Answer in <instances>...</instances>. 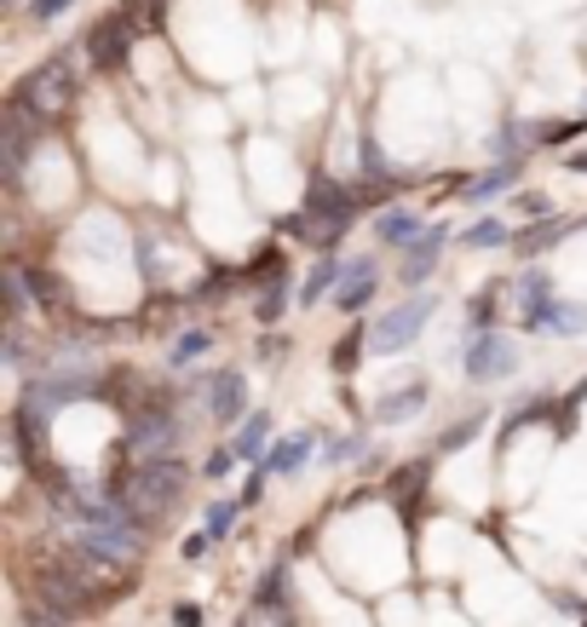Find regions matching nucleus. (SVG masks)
<instances>
[{
    "instance_id": "obj_1",
    "label": "nucleus",
    "mask_w": 587,
    "mask_h": 627,
    "mask_svg": "<svg viewBox=\"0 0 587 627\" xmlns=\"http://www.w3.org/2000/svg\"><path fill=\"white\" fill-rule=\"evenodd\" d=\"M185 478H191L185 460H133V467L121 472V483H115V501L133 518L145 513V524H156L179 495H185Z\"/></svg>"
},
{
    "instance_id": "obj_2",
    "label": "nucleus",
    "mask_w": 587,
    "mask_h": 627,
    "mask_svg": "<svg viewBox=\"0 0 587 627\" xmlns=\"http://www.w3.org/2000/svg\"><path fill=\"white\" fill-rule=\"evenodd\" d=\"M70 93H75V75H70V58L58 52V58H47L40 70H29L24 81H17L12 110H24V115H35L40 127H47V115H52L58 104H70Z\"/></svg>"
},
{
    "instance_id": "obj_3",
    "label": "nucleus",
    "mask_w": 587,
    "mask_h": 627,
    "mask_svg": "<svg viewBox=\"0 0 587 627\" xmlns=\"http://www.w3.org/2000/svg\"><path fill=\"white\" fill-rule=\"evenodd\" d=\"M432 311H438V294H415V299H403V306H392L387 317H375L369 322V352L375 357H392L403 346H415L420 329L432 322Z\"/></svg>"
},
{
    "instance_id": "obj_4",
    "label": "nucleus",
    "mask_w": 587,
    "mask_h": 627,
    "mask_svg": "<svg viewBox=\"0 0 587 627\" xmlns=\"http://www.w3.org/2000/svg\"><path fill=\"white\" fill-rule=\"evenodd\" d=\"M518 369V340L484 329L467 340V352H461V374L473 380V386H496V380H507Z\"/></svg>"
},
{
    "instance_id": "obj_5",
    "label": "nucleus",
    "mask_w": 587,
    "mask_h": 627,
    "mask_svg": "<svg viewBox=\"0 0 587 627\" xmlns=\"http://www.w3.org/2000/svg\"><path fill=\"white\" fill-rule=\"evenodd\" d=\"M179 438H185V427H179V415L168 409V403H156V409H138L127 450H133V460H173Z\"/></svg>"
},
{
    "instance_id": "obj_6",
    "label": "nucleus",
    "mask_w": 587,
    "mask_h": 627,
    "mask_svg": "<svg viewBox=\"0 0 587 627\" xmlns=\"http://www.w3.org/2000/svg\"><path fill=\"white\" fill-rule=\"evenodd\" d=\"M133 7L127 12H110L105 17V24H93L87 35H81V40H87V52H93V70H121V58H127V29H133Z\"/></svg>"
},
{
    "instance_id": "obj_7",
    "label": "nucleus",
    "mask_w": 587,
    "mask_h": 627,
    "mask_svg": "<svg viewBox=\"0 0 587 627\" xmlns=\"http://www.w3.org/2000/svg\"><path fill=\"white\" fill-rule=\"evenodd\" d=\"M208 415L219 420V427H231V420L248 415V374H242V369L208 374Z\"/></svg>"
},
{
    "instance_id": "obj_8",
    "label": "nucleus",
    "mask_w": 587,
    "mask_h": 627,
    "mask_svg": "<svg viewBox=\"0 0 587 627\" xmlns=\"http://www.w3.org/2000/svg\"><path fill=\"white\" fill-rule=\"evenodd\" d=\"M443 242H450V231H443V225H427V236H420L415 248H403V271H398V282H403V288H420V282H427V276L438 271Z\"/></svg>"
},
{
    "instance_id": "obj_9",
    "label": "nucleus",
    "mask_w": 587,
    "mask_h": 627,
    "mask_svg": "<svg viewBox=\"0 0 587 627\" xmlns=\"http://www.w3.org/2000/svg\"><path fill=\"white\" fill-rule=\"evenodd\" d=\"M380 266H375V259L369 254H363V259H346V271H340V288H334V306L340 311H363V306H369V299H375V276Z\"/></svg>"
},
{
    "instance_id": "obj_10",
    "label": "nucleus",
    "mask_w": 587,
    "mask_h": 627,
    "mask_svg": "<svg viewBox=\"0 0 587 627\" xmlns=\"http://www.w3.org/2000/svg\"><path fill=\"white\" fill-rule=\"evenodd\" d=\"M311 450H317V438H311V432H289V438H277L271 450H266V472H271V478H294V472L311 460Z\"/></svg>"
},
{
    "instance_id": "obj_11",
    "label": "nucleus",
    "mask_w": 587,
    "mask_h": 627,
    "mask_svg": "<svg viewBox=\"0 0 587 627\" xmlns=\"http://www.w3.org/2000/svg\"><path fill=\"white\" fill-rule=\"evenodd\" d=\"M530 329L536 334H559V340H576V334H587V306H582V299H553V306L541 311Z\"/></svg>"
},
{
    "instance_id": "obj_12",
    "label": "nucleus",
    "mask_w": 587,
    "mask_h": 627,
    "mask_svg": "<svg viewBox=\"0 0 587 627\" xmlns=\"http://www.w3.org/2000/svg\"><path fill=\"white\" fill-rule=\"evenodd\" d=\"M420 409H427V386H398V392H387L375 403V427H403V420H415Z\"/></svg>"
},
{
    "instance_id": "obj_13",
    "label": "nucleus",
    "mask_w": 587,
    "mask_h": 627,
    "mask_svg": "<svg viewBox=\"0 0 587 627\" xmlns=\"http://www.w3.org/2000/svg\"><path fill=\"white\" fill-rule=\"evenodd\" d=\"M375 236L387 242V248H415V242L427 236V219L409 213V208H387V213L375 219Z\"/></svg>"
},
{
    "instance_id": "obj_14",
    "label": "nucleus",
    "mask_w": 587,
    "mask_h": 627,
    "mask_svg": "<svg viewBox=\"0 0 587 627\" xmlns=\"http://www.w3.org/2000/svg\"><path fill=\"white\" fill-rule=\"evenodd\" d=\"M553 299H559V294H553V276H548V271H524V276H518V306H524V329H530V322H536L541 311H548Z\"/></svg>"
},
{
    "instance_id": "obj_15",
    "label": "nucleus",
    "mask_w": 587,
    "mask_h": 627,
    "mask_svg": "<svg viewBox=\"0 0 587 627\" xmlns=\"http://www.w3.org/2000/svg\"><path fill=\"white\" fill-rule=\"evenodd\" d=\"M340 271H346V266H340L334 254H322L317 266L306 271V282H299V306H322V294L340 288Z\"/></svg>"
},
{
    "instance_id": "obj_16",
    "label": "nucleus",
    "mask_w": 587,
    "mask_h": 627,
    "mask_svg": "<svg viewBox=\"0 0 587 627\" xmlns=\"http://www.w3.org/2000/svg\"><path fill=\"white\" fill-rule=\"evenodd\" d=\"M266 432H271V415L266 409H254L242 427L231 432V455L236 460H254V455H266Z\"/></svg>"
},
{
    "instance_id": "obj_17",
    "label": "nucleus",
    "mask_w": 587,
    "mask_h": 627,
    "mask_svg": "<svg viewBox=\"0 0 587 627\" xmlns=\"http://www.w3.org/2000/svg\"><path fill=\"white\" fill-rule=\"evenodd\" d=\"M513 225L507 219H478L473 231H461V242H467V248H513Z\"/></svg>"
},
{
    "instance_id": "obj_18",
    "label": "nucleus",
    "mask_w": 587,
    "mask_h": 627,
    "mask_svg": "<svg viewBox=\"0 0 587 627\" xmlns=\"http://www.w3.org/2000/svg\"><path fill=\"white\" fill-rule=\"evenodd\" d=\"M513 179H518V161H507V168H490V173H478L467 190V201H490V196H501V190H513Z\"/></svg>"
},
{
    "instance_id": "obj_19",
    "label": "nucleus",
    "mask_w": 587,
    "mask_h": 627,
    "mask_svg": "<svg viewBox=\"0 0 587 627\" xmlns=\"http://www.w3.org/2000/svg\"><path fill=\"white\" fill-rule=\"evenodd\" d=\"M242 507H248L242 495H219V501H208V536H213V541H225V536L236 530Z\"/></svg>"
},
{
    "instance_id": "obj_20",
    "label": "nucleus",
    "mask_w": 587,
    "mask_h": 627,
    "mask_svg": "<svg viewBox=\"0 0 587 627\" xmlns=\"http://www.w3.org/2000/svg\"><path fill=\"white\" fill-rule=\"evenodd\" d=\"M571 231H576V225H564V219H548L541 231H518V236H513V248H518V254H541V248H553V242H564Z\"/></svg>"
},
{
    "instance_id": "obj_21",
    "label": "nucleus",
    "mask_w": 587,
    "mask_h": 627,
    "mask_svg": "<svg viewBox=\"0 0 587 627\" xmlns=\"http://www.w3.org/2000/svg\"><path fill=\"white\" fill-rule=\"evenodd\" d=\"M282 311H289V271H282L277 282H266V294H259L254 317H259V322H266V329H271V322H277Z\"/></svg>"
},
{
    "instance_id": "obj_22",
    "label": "nucleus",
    "mask_w": 587,
    "mask_h": 627,
    "mask_svg": "<svg viewBox=\"0 0 587 627\" xmlns=\"http://www.w3.org/2000/svg\"><path fill=\"white\" fill-rule=\"evenodd\" d=\"M208 346H213V334H208V329H191V334H179V340H173L168 362H173V369H191V362L208 352Z\"/></svg>"
},
{
    "instance_id": "obj_23",
    "label": "nucleus",
    "mask_w": 587,
    "mask_h": 627,
    "mask_svg": "<svg viewBox=\"0 0 587 627\" xmlns=\"http://www.w3.org/2000/svg\"><path fill=\"white\" fill-rule=\"evenodd\" d=\"M259 604H266V611H277V604H289V570H266V581H259V593H254Z\"/></svg>"
},
{
    "instance_id": "obj_24",
    "label": "nucleus",
    "mask_w": 587,
    "mask_h": 627,
    "mask_svg": "<svg viewBox=\"0 0 587 627\" xmlns=\"http://www.w3.org/2000/svg\"><path fill=\"white\" fill-rule=\"evenodd\" d=\"M363 450V438H329L322 443V460H329V467H340V460H352Z\"/></svg>"
},
{
    "instance_id": "obj_25",
    "label": "nucleus",
    "mask_w": 587,
    "mask_h": 627,
    "mask_svg": "<svg viewBox=\"0 0 587 627\" xmlns=\"http://www.w3.org/2000/svg\"><path fill=\"white\" fill-rule=\"evenodd\" d=\"M357 156H363V173H387V156H380V145H375V133H363V145H357Z\"/></svg>"
},
{
    "instance_id": "obj_26",
    "label": "nucleus",
    "mask_w": 587,
    "mask_h": 627,
    "mask_svg": "<svg viewBox=\"0 0 587 627\" xmlns=\"http://www.w3.org/2000/svg\"><path fill=\"white\" fill-rule=\"evenodd\" d=\"M75 7V0H29V17L35 24H52V17H64Z\"/></svg>"
},
{
    "instance_id": "obj_27",
    "label": "nucleus",
    "mask_w": 587,
    "mask_h": 627,
    "mask_svg": "<svg viewBox=\"0 0 587 627\" xmlns=\"http://www.w3.org/2000/svg\"><path fill=\"white\" fill-rule=\"evenodd\" d=\"M231 467H236V455H231V443H225V450H213V455H208V467H201V472H208V478H225Z\"/></svg>"
},
{
    "instance_id": "obj_28",
    "label": "nucleus",
    "mask_w": 587,
    "mask_h": 627,
    "mask_svg": "<svg viewBox=\"0 0 587 627\" xmlns=\"http://www.w3.org/2000/svg\"><path fill=\"white\" fill-rule=\"evenodd\" d=\"M208 541H213L208 530H201V536H185V548H179V553H185V558H201V553H208Z\"/></svg>"
},
{
    "instance_id": "obj_29",
    "label": "nucleus",
    "mask_w": 587,
    "mask_h": 627,
    "mask_svg": "<svg viewBox=\"0 0 587 627\" xmlns=\"http://www.w3.org/2000/svg\"><path fill=\"white\" fill-rule=\"evenodd\" d=\"M173 622H179V627H201V611H196V604H179Z\"/></svg>"
},
{
    "instance_id": "obj_30",
    "label": "nucleus",
    "mask_w": 587,
    "mask_h": 627,
    "mask_svg": "<svg viewBox=\"0 0 587 627\" xmlns=\"http://www.w3.org/2000/svg\"><path fill=\"white\" fill-rule=\"evenodd\" d=\"M571 168H576V173H587V150H576V156H571Z\"/></svg>"
}]
</instances>
